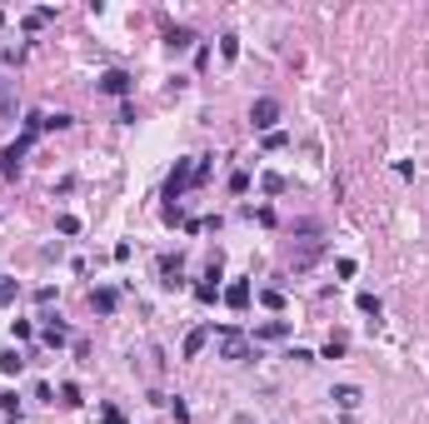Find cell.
I'll return each instance as SVG.
<instances>
[{
  "label": "cell",
  "instance_id": "6da1fadb",
  "mask_svg": "<svg viewBox=\"0 0 429 424\" xmlns=\"http://www.w3.org/2000/svg\"><path fill=\"white\" fill-rule=\"evenodd\" d=\"M214 354H220L225 365H245L250 359V334L235 330V325H220L214 330Z\"/></svg>",
  "mask_w": 429,
  "mask_h": 424
},
{
  "label": "cell",
  "instance_id": "7a4b0ae2",
  "mask_svg": "<svg viewBox=\"0 0 429 424\" xmlns=\"http://www.w3.org/2000/svg\"><path fill=\"white\" fill-rule=\"evenodd\" d=\"M280 115L285 110H280V100H275V95H260V100L250 105V125H255V130H265V135L280 125Z\"/></svg>",
  "mask_w": 429,
  "mask_h": 424
},
{
  "label": "cell",
  "instance_id": "3957f363",
  "mask_svg": "<svg viewBox=\"0 0 429 424\" xmlns=\"http://www.w3.org/2000/svg\"><path fill=\"white\" fill-rule=\"evenodd\" d=\"M185 185H195V160H175V170H170V180H165V200L180 205Z\"/></svg>",
  "mask_w": 429,
  "mask_h": 424
},
{
  "label": "cell",
  "instance_id": "277c9868",
  "mask_svg": "<svg viewBox=\"0 0 429 424\" xmlns=\"http://www.w3.org/2000/svg\"><path fill=\"white\" fill-rule=\"evenodd\" d=\"M26 150H30V135H20V140H10V145H6V155H0V170H6V180H15V175H20V165H26Z\"/></svg>",
  "mask_w": 429,
  "mask_h": 424
},
{
  "label": "cell",
  "instance_id": "5b68a950",
  "mask_svg": "<svg viewBox=\"0 0 429 424\" xmlns=\"http://www.w3.org/2000/svg\"><path fill=\"white\" fill-rule=\"evenodd\" d=\"M100 90L115 95V100H125V95L135 90V75H130V70H105V75H100Z\"/></svg>",
  "mask_w": 429,
  "mask_h": 424
},
{
  "label": "cell",
  "instance_id": "8992f818",
  "mask_svg": "<svg viewBox=\"0 0 429 424\" xmlns=\"http://www.w3.org/2000/svg\"><path fill=\"white\" fill-rule=\"evenodd\" d=\"M40 320H46V330H40V339H46L50 350H60V345H70V330L60 325V314H40Z\"/></svg>",
  "mask_w": 429,
  "mask_h": 424
},
{
  "label": "cell",
  "instance_id": "52a82bcc",
  "mask_svg": "<svg viewBox=\"0 0 429 424\" xmlns=\"http://www.w3.org/2000/svg\"><path fill=\"white\" fill-rule=\"evenodd\" d=\"M115 305H120V290H110V285H95L90 290V310L95 314H115Z\"/></svg>",
  "mask_w": 429,
  "mask_h": 424
},
{
  "label": "cell",
  "instance_id": "ba28073f",
  "mask_svg": "<svg viewBox=\"0 0 429 424\" xmlns=\"http://www.w3.org/2000/svg\"><path fill=\"white\" fill-rule=\"evenodd\" d=\"M319 254H325V245H319V240H305L299 250H290V265H295V270H310Z\"/></svg>",
  "mask_w": 429,
  "mask_h": 424
},
{
  "label": "cell",
  "instance_id": "9c48e42d",
  "mask_svg": "<svg viewBox=\"0 0 429 424\" xmlns=\"http://www.w3.org/2000/svg\"><path fill=\"white\" fill-rule=\"evenodd\" d=\"M330 399H335L339 410H359V405H364V390H359V385H335Z\"/></svg>",
  "mask_w": 429,
  "mask_h": 424
},
{
  "label": "cell",
  "instance_id": "30bf717a",
  "mask_svg": "<svg viewBox=\"0 0 429 424\" xmlns=\"http://www.w3.org/2000/svg\"><path fill=\"white\" fill-rule=\"evenodd\" d=\"M190 46H195V30H190V26L165 30V50H170V55H180V50H190Z\"/></svg>",
  "mask_w": 429,
  "mask_h": 424
},
{
  "label": "cell",
  "instance_id": "8fae6325",
  "mask_svg": "<svg viewBox=\"0 0 429 424\" xmlns=\"http://www.w3.org/2000/svg\"><path fill=\"white\" fill-rule=\"evenodd\" d=\"M225 305H230V310H245V305H250V280H230V285H225Z\"/></svg>",
  "mask_w": 429,
  "mask_h": 424
},
{
  "label": "cell",
  "instance_id": "7c38bea8",
  "mask_svg": "<svg viewBox=\"0 0 429 424\" xmlns=\"http://www.w3.org/2000/svg\"><path fill=\"white\" fill-rule=\"evenodd\" d=\"M210 334H214V330H190L185 345H180V354H185V359H200V350L210 345Z\"/></svg>",
  "mask_w": 429,
  "mask_h": 424
},
{
  "label": "cell",
  "instance_id": "4fadbf2b",
  "mask_svg": "<svg viewBox=\"0 0 429 424\" xmlns=\"http://www.w3.org/2000/svg\"><path fill=\"white\" fill-rule=\"evenodd\" d=\"M160 274H165V280H160L165 290H180V285H185V280H180V260H175V254H165V260H160Z\"/></svg>",
  "mask_w": 429,
  "mask_h": 424
},
{
  "label": "cell",
  "instance_id": "5bb4252c",
  "mask_svg": "<svg viewBox=\"0 0 429 424\" xmlns=\"http://www.w3.org/2000/svg\"><path fill=\"white\" fill-rule=\"evenodd\" d=\"M15 80H0V115H6V120H15Z\"/></svg>",
  "mask_w": 429,
  "mask_h": 424
},
{
  "label": "cell",
  "instance_id": "9a60e30c",
  "mask_svg": "<svg viewBox=\"0 0 429 424\" xmlns=\"http://www.w3.org/2000/svg\"><path fill=\"white\" fill-rule=\"evenodd\" d=\"M285 334H290V320H265L255 330V339H285Z\"/></svg>",
  "mask_w": 429,
  "mask_h": 424
},
{
  "label": "cell",
  "instance_id": "2e32d148",
  "mask_svg": "<svg viewBox=\"0 0 429 424\" xmlns=\"http://www.w3.org/2000/svg\"><path fill=\"white\" fill-rule=\"evenodd\" d=\"M50 20H55V10H50V6H35V10L26 15V30H46Z\"/></svg>",
  "mask_w": 429,
  "mask_h": 424
},
{
  "label": "cell",
  "instance_id": "e0dca14e",
  "mask_svg": "<svg viewBox=\"0 0 429 424\" xmlns=\"http://www.w3.org/2000/svg\"><path fill=\"white\" fill-rule=\"evenodd\" d=\"M0 370H6V374H20V370H26V359H20V350H0Z\"/></svg>",
  "mask_w": 429,
  "mask_h": 424
},
{
  "label": "cell",
  "instance_id": "ac0fdd59",
  "mask_svg": "<svg viewBox=\"0 0 429 424\" xmlns=\"http://www.w3.org/2000/svg\"><path fill=\"white\" fill-rule=\"evenodd\" d=\"M15 294H20V285L10 280V274H0V310H6V305H15Z\"/></svg>",
  "mask_w": 429,
  "mask_h": 424
},
{
  "label": "cell",
  "instance_id": "d6986e66",
  "mask_svg": "<svg viewBox=\"0 0 429 424\" xmlns=\"http://www.w3.org/2000/svg\"><path fill=\"white\" fill-rule=\"evenodd\" d=\"M260 190H265V195H285V175H275V170L260 175Z\"/></svg>",
  "mask_w": 429,
  "mask_h": 424
},
{
  "label": "cell",
  "instance_id": "ffe728a7",
  "mask_svg": "<svg viewBox=\"0 0 429 424\" xmlns=\"http://www.w3.org/2000/svg\"><path fill=\"white\" fill-rule=\"evenodd\" d=\"M75 125V115H66V110H55V115H46V130H70Z\"/></svg>",
  "mask_w": 429,
  "mask_h": 424
},
{
  "label": "cell",
  "instance_id": "44dd1931",
  "mask_svg": "<svg viewBox=\"0 0 429 424\" xmlns=\"http://www.w3.org/2000/svg\"><path fill=\"white\" fill-rule=\"evenodd\" d=\"M260 305L265 310H285V294L280 290H260Z\"/></svg>",
  "mask_w": 429,
  "mask_h": 424
},
{
  "label": "cell",
  "instance_id": "7402d4cb",
  "mask_svg": "<svg viewBox=\"0 0 429 424\" xmlns=\"http://www.w3.org/2000/svg\"><path fill=\"white\" fill-rule=\"evenodd\" d=\"M220 55H225V60L240 55V35H220Z\"/></svg>",
  "mask_w": 429,
  "mask_h": 424
},
{
  "label": "cell",
  "instance_id": "603a6c76",
  "mask_svg": "<svg viewBox=\"0 0 429 424\" xmlns=\"http://www.w3.org/2000/svg\"><path fill=\"white\" fill-rule=\"evenodd\" d=\"M0 410H6L10 419H20V410H26V405H20V394H0Z\"/></svg>",
  "mask_w": 429,
  "mask_h": 424
},
{
  "label": "cell",
  "instance_id": "cb8c5ba5",
  "mask_svg": "<svg viewBox=\"0 0 429 424\" xmlns=\"http://www.w3.org/2000/svg\"><path fill=\"white\" fill-rule=\"evenodd\" d=\"M285 145H290L285 130H270V135H265V150H285Z\"/></svg>",
  "mask_w": 429,
  "mask_h": 424
},
{
  "label": "cell",
  "instance_id": "d4e9b609",
  "mask_svg": "<svg viewBox=\"0 0 429 424\" xmlns=\"http://www.w3.org/2000/svg\"><path fill=\"white\" fill-rule=\"evenodd\" d=\"M230 190H235V195H245V190H250V175H245V170H235V175H230Z\"/></svg>",
  "mask_w": 429,
  "mask_h": 424
},
{
  "label": "cell",
  "instance_id": "484cf974",
  "mask_svg": "<svg viewBox=\"0 0 429 424\" xmlns=\"http://www.w3.org/2000/svg\"><path fill=\"white\" fill-rule=\"evenodd\" d=\"M359 310H364V314H375V320H379V300H375V294H370V290H364V294H359Z\"/></svg>",
  "mask_w": 429,
  "mask_h": 424
},
{
  "label": "cell",
  "instance_id": "4316f807",
  "mask_svg": "<svg viewBox=\"0 0 429 424\" xmlns=\"http://www.w3.org/2000/svg\"><path fill=\"white\" fill-rule=\"evenodd\" d=\"M55 225H60V235H80V220H75V215H60Z\"/></svg>",
  "mask_w": 429,
  "mask_h": 424
},
{
  "label": "cell",
  "instance_id": "83f0119b",
  "mask_svg": "<svg viewBox=\"0 0 429 424\" xmlns=\"http://www.w3.org/2000/svg\"><path fill=\"white\" fill-rule=\"evenodd\" d=\"M285 359H295V365H315V350H299V345H295Z\"/></svg>",
  "mask_w": 429,
  "mask_h": 424
},
{
  "label": "cell",
  "instance_id": "f1b7e54d",
  "mask_svg": "<svg viewBox=\"0 0 429 424\" xmlns=\"http://www.w3.org/2000/svg\"><path fill=\"white\" fill-rule=\"evenodd\" d=\"M60 399H66V405H85V399H80V385H60Z\"/></svg>",
  "mask_w": 429,
  "mask_h": 424
},
{
  "label": "cell",
  "instance_id": "f546056e",
  "mask_svg": "<svg viewBox=\"0 0 429 424\" xmlns=\"http://www.w3.org/2000/svg\"><path fill=\"white\" fill-rule=\"evenodd\" d=\"M10 334H15V339H30V334H35V325H30V320H15V325H10Z\"/></svg>",
  "mask_w": 429,
  "mask_h": 424
},
{
  "label": "cell",
  "instance_id": "4dcf8cb0",
  "mask_svg": "<svg viewBox=\"0 0 429 424\" xmlns=\"http://www.w3.org/2000/svg\"><path fill=\"white\" fill-rule=\"evenodd\" d=\"M170 414H175V419H180V424H185V419H190V410H185V399H180V394H175V399H170Z\"/></svg>",
  "mask_w": 429,
  "mask_h": 424
},
{
  "label": "cell",
  "instance_id": "1f68e13d",
  "mask_svg": "<svg viewBox=\"0 0 429 424\" xmlns=\"http://www.w3.org/2000/svg\"><path fill=\"white\" fill-rule=\"evenodd\" d=\"M100 424H125V419H120V410H100Z\"/></svg>",
  "mask_w": 429,
  "mask_h": 424
},
{
  "label": "cell",
  "instance_id": "d6a6232c",
  "mask_svg": "<svg viewBox=\"0 0 429 424\" xmlns=\"http://www.w3.org/2000/svg\"><path fill=\"white\" fill-rule=\"evenodd\" d=\"M0 26H6V10H0Z\"/></svg>",
  "mask_w": 429,
  "mask_h": 424
}]
</instances>
